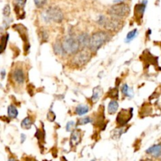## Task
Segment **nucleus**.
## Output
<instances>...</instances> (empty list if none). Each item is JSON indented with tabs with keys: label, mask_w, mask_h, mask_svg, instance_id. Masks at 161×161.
I'll return each instance as SVG.
<instances>
[{
	"label": "nucleus",
	"mask_w": 161,
	"mask_h": 161,
	"mask_svg": "<svg viewBox=\"0 0 161 161\" xmlns=\"http://www.w3.org/2000/svg\"><path fill=\"white\" fill-rule=\"evenodd\" d=\"M91 52L88 51L87 50L83 49L82 50L79 51L75 54L74 58H73V61L76 65L78 66H83L89 62V61L91 60Z\"/></svg>",
	"instance_id": "5"
},
{
	"label": "nucleus",
	"mask_w": 161,
	"mask_h": 161,
	"mask_svg": "<svg viewBox=\"0 0 161 161\" xmlns=\"http://www.w3.org/2000/svg\"><path fill=\"white\" fill-rule=\"evenodd\" d=\"M92 161H95V160H92Z\"/></svg>",
	"instance_id": "34"
},
{
	"label": "nucleus",
	"mask_w": 161,
	"mask_h": 161,
	"mask_svg": "<svg viewBox=\"0 0 161 161\" xmlns=\"http://www.w3.org/2000/svg\"><path fill=\"white\" fill-rule=\"evenodd\" d=\"M109 97H110L111 98L115 99V98H118L119 97V91L118 89L116 87V88L112 89L109 92Z\"/></svg>",
	"instance_id": "22"
},
{
	"label": "nucleus",
	"mask_w": 161,
	"mask_h": 161,
	"mask_svg": "<svg viewBox=\"0 0 161 161\" xmlns=\"http://www.w3.org/2000/svg\"><path fill=\"white\" fill-rule=\"evenodd\" d=\"M40 36H41V38L43 39V41H44V42H46V40H47V39H48V34H47V32H46V31H43L41 32V34H40Z\"/></svg>",
	"instance_id": "29"
},
{
	"label": "nucleus",
	"mask_w": 161,
	"mask_h": 161,
	"mask_svg": "<svg viewBox=\"0 0 161 161\" xmlns=\"http://www.w3.org/2000/svg\"><path fill=\"white\" fill-rule=\"evenodd\" d=\"M119 108V103L116 100H112L110 101V102L109 103L108 105V112L109 114H114L117 110H118Z\"/></svg>",
	"instance_id": "14"
},
{
	"label": "nucleus",
	"mask_w": 161,
	"mask_h": 161,
	"mask_svg": "<svg viewBox=\"0 0 161 161\" xmlns=\"http://www.w3.org/2000/svg\"><path fill=\"white\" fill-rule=\"evenodd\" d=\"M146 153L152 155L154 157H159L161 155V144H157L149 147L146 150Z\"/></svg>",
	"instance_id": "11"
},
{
	"label": "nucleus",
	"mask_w": 161,
	"mask_h": 161,
	"mask_svg": "<svg viewBox=\"0 0 161 161\" xmlns=\"http://www.w3.org/2000/svg\"><path fill=\"white\" fill-rule=\"evenodd\" d=\"M107 18L105 16H100L98 18V21H97V24L99 25H102V26H104V25L105 24V21H106Z\"/></svg>",
	"instance_id": "28"
},
{
	"label": "nucleus",
	"mask_w": 161,
	"mask_h": 161,
	"mask_svg": "<svg viewBox=\"0 0 161 161\" xmlns=\"http://www.w3.org/2000/svg\"><path fill=\"white\" fill-rule=\"evenodd\" d=\"M42 17L46 23H49L50 21L61 23L64 19V14L60 8L57 7H51L43 12Z\"/></svg>",
	"instance_id": "2"
},
{
	"label": "nucleus",
	"mask_w": 161,
	"mask_h": 161,
	"mask_svg": "<svg viewBox=\"0 0 161 161\" xmlns=\"http://www.w3.org/2000/svg\"><path fill=\"white\" fill-rule=\"evenodd\" d=\"M62 46L65 54H76V53L79 52L80 48V45L77 39L72 36H69L64 39V41L62 42Z\"/></svg>",
	"instance_id": "4"
},
{
	"label": "nucleus",
	"mask_w": 161,
	"mask_h": 161,
	"mask_svg": "<svg viewBox=\"0 0 161 161\" xmlns=\"http://www.w3.org/2000/svg\"><path fill=\"white\" fill-rule=\"evenodd\" d=\"M132 117H133V109L132 108H130L128 109H123L117 115L116 123L120 127H124L131 120Z\"/></svg>",
	"instance_id": "6"
},
{
	"label": "nucleus",
	"mask_w": 161,
	"mask_h": 161,
	"mask_svg": "<svg viewBox=\"0 0 161 161\" xmlns=\"http://www.w3.org/2000/svg\"><path fill=\"white\" fill-rule=\"evenodd\" d=\"M32 120H31V117L29 116H27L22 120L21 122V127L22 128L24 129H26V130H29L30 128L32 126Z\"/></svg>",
	"instance_id": "19"
},
{
	"label": "nucleus",
	"mask_w": 161,
	"mask_h": 161,
	"mask_svg": "<svg viewBox=\"0 0 161 161\" xmlns=\"http://www.w3.org/2000/svg\"><path fill=\"white\" fill-rule=\"evenodd\" d=\"M21 143H23L24 141H25V140H26V135H25V134H21Z\"/></svg>",
	"instance_id": "31"
},
{
	"label": "nucleus",
	"mask_w": 161,
	"mask_h": 161,
	"mask_svg": "<svg viewBox=\"0 0 161 161\" xmlns=\"http://www.w3.org/2000/svg\"><path fill=\"white\" fill-rule=\"evenodd\" d=\"M0 74H1V79H3L4 78H5V76H6V71H5V69H2V70H1V73H0Z\"/></svg>",
	"instance_id": "30"
},
{
	"label": "nucleus",
	"mask_w": 161,
	"mask_h": 161,
	"mask_svg": "<svg viewBox=\"0 0 161 161\" xmlns=\"http://www.w3.org/2000/svg\"><path fill=\"white\" fill-rule=\"evenodd\" d=\"M75 127V122L74 121H69L68 122L67 124H66V130L68 132L72 131L73 127Z\"/></svg>",
	"instance_id": "26"
},
{
	"label": "nucleus",
	"mask_w": 161,
	"mask_h": 161,
	"mask_svg": "<svg viewBox=\"0 0 161 161\" xmlns=\"http://www.w3.org/2000/svg\"><path fill=\"white\" fill-rule=\"evenodd\" d=\"M9 40V34L4 35V36H2L1 37V40H0V52L3 53L4 50L7 48V42H8Z\"/></svg>",
	"instance_id": "17"
},
{
	"label": "nucleus",
	"mask_w": 161,
	"mask_h": 161,
	"mask_svg": "<svg viewBox=\"0 0 161 161\" xmlns=\"http://www.w3.org/2000/svg\"><path fill=\"white\" fill-rule=\"evenodd\" d=\"M130 9L129 6L126 3H118L112 6L109 10V13L112 17L117 18H123L129 15Z\"/></svg>",
	"instance_id": "3"
},
{
	"label": "nucleus",
	"mask_w": 161,
	"mask_h": 161,
	"mask_svg": "<svg viewBox=\"0 0 161 161\" xmlns=\"http://www.w3.org/2000/svg\"><path fill=\"white\" fill-rule=\"evenodd\" d=\"M109 39V33L104 31L94 32L91 36L89 48L91 52H97Z\"/></svg>",
	"instance_id": "1"
},
{
	"label": "nucleus",
	"mask_w": 161,
	"mask_h": 161,
	"mask_svg": "<svg viewBox=\"0 0 161 161\" xmlns=\"http://www.w3.org/2000/svg\"><path fill=\"white\" fill-rule=\"evenodd\" d=\"M78 41H79V45H80V48L87 47L90 45V41H91V37L89 36L88 33L83 32L78 36Z\"/></svg>",
	"instance_id": "10"
},
{
	"label": "nucleus",
	"mask_w": 161,
	"mask_h": 161,
	"mask_svg": "<svg viewBox=\"0 0 161 161\" xmlns=\"http://www.w3.org/2000/svg\"><path fill=\"white\" fill-rule=\"evenodd\" d=\"M137 35H138V30L137 29H134L132 30V31H129L128 34H127V36H126V39H125V42L127 43L131 42L132 40H134L136 38Z\"/></svg>",
	"instance_id": "20"
},
{
	"label": "nucleus",
	"mask_w": 161,
	"mask_h": 161,
	"mask_svg": "<svg viewBox=\"0 0 161 161\" xmlns=\"http://www.w3.org/2000/svg\"><path fill=\"white\" fill-rule=\"evenodd\" d=\"M102 89L100 86H97V87H94L93 89V94L92 96L91 97V101L93 103H97L98 102V100L100 99V97H102Z\"/></svg>",
	"instance_id": "12"
},
{
	"label": "nucleus",
	"mask_w": 161,
	"mask_h": 161,
	"mask_svg": "<svg viewBox=\"0 0 161 161\" xmlns=\"http://www.w3.org/2000/svg\"><path fill=\"white\" fill-rule=\"evenodd\" d=\"M13 79L17 84H23L25 80L24 71L21 69H16L13 72Z\"/></svg>",
	"instance_id": "8"
},
{
	"label": "nucleus",
	"mask_w": 161,
	"mask_h": 161,
	"mask_svg": "<svg viewBox=\"0 0 161 161\" xmlns=\"http://www.w3.org/2000/svg\"><path fill=\"white\" fill-rule=\"evenodd\" d=\"M145 161H153V160H152V159H145Z\"/></svg>",
	"instance_id": "33"
},
{
	"label": "nucleus",
	"mask_w": 161,
	"mask_h": 161,
	"mask_svg": "<svg viewBox=\"0 0 161 161\" xmlns=\"http://www.w3.org/2000/svg\"><path fill=\"white\" fill-rule=\"evenodd\" d=\"M10 11H11V10H10V6L6 5L3 9V12H2V13H3V15L5 16V17H8L10 16Z\"/></svg>",
	"instance_id": "27"
},
{
	"label": "nucleus",
	"mask_w": 161,
	"mask_h": 161,
	"mask_svg": "<svg viewBox=\"0 0 161 161\" xmlns=\"http://www.w3.org/2000/svg\"><path fill=\"white\" fill-rule=\"evenodd\" d=\"M82 139V134H81L80 130H73L72 132V135H71L70 138V144L72 146H76L78 144H79Z\"/></svg>",
	"instance_id": "9"
},
{
	"label": "nucleus",
	"mask_w": 161,
	"mask_h": 161,
	"mask_svg": "<svg viewBox=\"0 0 161 161\" xmlns=\"http://www.w3.org/2000/svg\"><path fill=\"white\" fill-rule=\"evenodd\" d=\"M7 114H8L9 118L15 119L18 116V111L14 105H9L8 109H7Z\"/></svg>",
	"instance_id": "15"
},
{
	"label": "nucleus",
	"mask_w": 161,
	"mask_h": 161,
	"mask_svg": "<svg viewBox=\"0 0 161 161\" xmlns=\"http://www.w3.org/2000/svg\"><path fill=\"white\" fill-rule=\"evenodd\" d=\"M8 161H17V160H16V159H15L13 157H10V159H9Z\"/></svg>",
	"instance_id": "32"
},
{
	"label": "nucleus",
	"mask_w": 161,
	"mask_h": 161,
	"mask_svg": "<svg viewBox=\"0 0 161 161\" xmlns=\"http://www.w3.org/2000/svg\"><path fill=\"white\" fill-rule=\"evenodd\" d=\"M54 51L56 54L57 55H63L65 54L64 50V48H63L62 43H60V42H56L54 45Z\"/></svg>",
	"instance_id": "18"
},
{
	"label": "nucleus",
	"mask_w": 161,
	"mask_h": 161,
	"mask_svg": "<svg viewBox=\"0 0 161 161\" xmlns=\"http://www.w3.org/2000/svg\"><path fill=\"white\" fill-rule=\"evenodd\" d=\"M91 122H92V120L90 117H84V118H81L78 120L77 125H86Z\"/></svg>",
	"instance_id": "23"
},
{
	"label": "nucleus",
	"mask_w": 161,
	"mask_h": 161,
	"mask_svg": "<svg viewBox=\"0 0 161 161\" xmlns=\"http://www.w3.org/2000/svg\"><path fill=\"white\" fill-rule=\"evenodd\" d=\"M55 118H56V115H55V113L54 112H53L52 110L50 111L49 112H48L47 114V119L50 122H54L55 120Z\"/></svg>",
	"instance_id": "25"
},
{
	"label": "nucleus",
	"mask_w": 161,
	"mask_h": 161,
	"mask_svg": "<svg viewBox=\"0 0 161 161\" xmlns=\"http://www.w3.org/2000/svg\"><path fill=\"white\" fill-rule=\"evenodd\" d=\"M122 26H123V24L120 18L114 17H112V18L110 19H107L105 24L104 25V28L105 29L111 31H118L122 28Z\"/></svg>",
	"instance_id": "7"
},
{
	"label": "nucleus",
	"mask_w": 161,
	"mask_h": 161,
	"mask_svg": "<svg viewBox=\"0 0 161 161\" xmlns=\"http://www.w3.org/2000/svg\"><path fill=\"white\" fill-rule=\"evenodd\" d=\"M89 110H90V108L87 105H79L76 108V113L79 116H83L87 114Z\"/></svg>",
	"instance_id": "16"
},
{
	"label": "nucleus",
	"mask_w": 161,
	"mask_h": 161,
	"mask_svg": "<svg viewBox=\"0 0 161 161\" xmlns=\"http://www.w3.org/2000/svg\"><path fill=\"white\" fill-rule=\"evenodd\" d=\"M121 91L123 93V94L126 97H131L133 96V91L131 92V90L129 88L128 85L127 84H123L121 87Z\"/></svg>",
	"instance_id": "21"
},
{
	"label": "nucleus",
	"mask_w": 161,
	"mask_h": 161,
	"mask_svg": "<svg viewBox=\"0 0 161 161\" xmlns=\"http://www.w3.org/2000/svg\"><path fill=\"white\" fill-rule=\"evenodd\" d=\"M48 0H34L35 4L38 8H41L43 6L46 5V3L47 2Z\"/></svg>",
	"instance_id": "24"
},
{
	"label": "nucleus",
	"mask_w": 161,
	"mask_h": 161,
	"mask_svg": "<svg viewBox=\"0 0 161 161\" xmlns=\"http://www.w3.org/2000/svg\"><path fill=\"white\" fill-rule=\"evenodd\" d=\"M145 7H146V2H142L141 4H138V5L135 7V14L137 18H142L143 15L145 13Z\"/></svg>",
	"instance_id": "13"
}]
</instances>
